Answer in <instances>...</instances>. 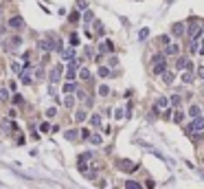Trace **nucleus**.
I'll use <instances>...</instances> for the list:
<instances>
[{"label":"nucleus","instance_id":"1","mask_svg":"<svg viewBox=\"0 0 204 189\" xmlns=\"http://www.w3.org/2000/svg\"><path fill=\"white\" fill-rule=\"evenodd\" d=\"M22 26H24L22 15H11V20H9V29H22Z\"/></svg>","mask_w":204,"mask_h":189},{"label":"nucleus","instance_id":"2","mask_svg":"<svg viewBox=\"0 0 204 189\" xmlns=\"http://www.w3.org/2000/svg\"><path fill=\"white\" fill-rule=\"evenodd\" d=\"M154 73L156 75H160V73H165V57H154Z\"/></svg>","mask_w":204,"mask_h":189},{"label":"nucleus","instance_id":"3","mask_svg":"<svg viewBox=\"0 0 204 189\" xmlns=\"http://www.w3.org/2000/svg\"><path fill=\"white\" fill-rule=\"evenodd\" d=\"M62 70H64V66H62V64H57V66H55V68L51 70V81H53V84H55V81H59Z\"/></svg>","mask_w":204,"mask_h":189},{"label":"nucleus","instance_id":"4","mask_svg":"<svg viewBox=\"0 0 204 189\" xmlns=\"http://www.w3.org/2000/svg\"><path fill=\"white\" fill-rule=\"evenodd\" d=\"M176 68H178V70H180V68H187V70H189V68H191V62H189L187 57H178V62H176Z\"/></svg>","mask_w":204,"mask_h":189},{"label":"nucleus","instance_id":"5","mask_svg":"<svg viewBox=\"0 0 204 189\" xmlns=\"http://www.w3.org/2000/svg\"><path fill=\"white\" fill-rule=\"evenodd\" d=\"M202 128H204V119H196V121L189 125V132H198V130H202Z\"/></svg>","mask_w":204,"mask_h":189},{"label":"nucleus","instance_id":"6","mask_svg":"<svg viewBox=\"0 0 204 189\" xmlns=\"http://www.w3.org/2000/svg\"><path fill=\"white\" fill-rule=\"evenodd\" d=\"M20 44H22V37H20V35H13L11 40H9V46H7V49H18Z\"/></svg>","mask_w":204,"mask_h":189},{"label":"nucleus","instance_id":"7","mask_svg":"<svg viewBox=\"0 0 204 189\" xmlns=\"http://www.w3.org/2000/svg\"><path fill=\"white\" fill-rule=\"evenodd\" d=\"M22 84H31V75H29V64L24 66V70H22Z\"/></svg>","mask_w":204,"mask_h":189},{"label":"nucleus","instance_id":"8","mask_svg":"<svg viewBox=\"0 0 204 189\" xmlns=\"http://www.w3.org/2000/svg\"><path fill=\"white\" fill-rule=\"evenodd\" d=\"M101 51H105V53H112V51H114V44L110 42V40H105L103 44H101Z\"/></svg>","mask_w":204,"mask_h":189},{"label":"nucleus","instance_id":"9","mask_svg":"<svg viewBox=\"0 0 204 189\" xmlns=\"http://www.w3.org/2000/svg\"><path fill=\"white\" fill-rule=\"evenodd\" d=\"M119 165H121V167L125 169V172H134V165L129 163V160H119Z\"/></svg>","mask_w":204,"mask_h":189},{"label":"nucleus","instance_id":"10","mask_svg":"<svg viewBox=\"0 0 204 189\" xmlns=\"http://www.w3.org/2000/svg\"><path fill=\"white\" fill-rule=\"evenodd\" d=\"M171 33H173V35H182V33H184V26H182L180 22H178V24H173V29H171Z\"/></svg>","mask_w":204,"mask_h":189},{"label":"nucleus","instance_id":"11","mask_svg":"<svg viewBox=\"0 0 204 189\" xmlns=\"http://www.w3.org/2000/svg\"><path fill=\"white\" fill-rule=\"evenodd\" d=\"M2 130H5V132H11V130H15V123H11V121H5V123H2Z\"/></svg>","mask_w":204,"mask_h":189},{"label":"nucleus","instance_id":"12","mask_svg":"<svg viewBox=\"0 0 204 189\" xmlns=\"http://www.w3.org/2000/svg\"><path fill=\"white\" fill-rule=\"evenodd\" d=\"M125 189H143V187L138 185V183H134V180H127V183H125Z\"/></svg>","mask_w":204,"mask_h":189},{"label":"nucleus","instance_id":"13","mask_svg":"<svg viewBox=\"0 0 204 189\" xmlns=\"http://www.w3.org/2000/svg\"><path fill=\"white\" fill-rule=\"evenodd\" d=\"M167 103H169V101H167L165 97H160L158 101H156V110H158V108H167Z\"/></svg>","mask_w":204,"mask_h":189},{"label":"nucleus","instance_id":"14","mask_svg":"<svg viewBox=\"0 0 204 189\" xmlns=\"http://www.w3.org/2000/svg\"><path fill=\"white\" fill-rule=\"evenodd\" d=\"M167 53H169V55H176V53H178V44H169V46H167Z\"/></svg>","mask_w":204,"mask_h":189},{"label":"nucleus","instance_id":"15","mask_svg":"<svg viewBox=\"0 0 204 189\" xmlns=\"http://www.w3.org/2000/svg\"><path fill=\"white\" fill-rule=\"evenodd\" d=\"M64 106H66V108H72V106H75V99H72L70 94H68V97L64 99Z\"/></svg>","mask_w":204,"mask_h":189},{"label":"nucleus","instance_id":"16","mask_svg":"<svg viewBox=\"0 0 204 189\" xmlns=\"http://www.w3.org/2000/svg\"><path fill=\"white\" fill-rule=\"evenodd\" d=\"M79 77H81V79H90V70H88V68H81V70H79Z\"/></svg>","mask_w":204,"mask_h":189},{"label":"nucleus","instance_id":"17","mask_svg":"<svg viewBox=\"0 0 204 189\" xmlns=\"http://www.w3.org/2000/svg\"><path fill=\"white\" fill-rule=\"evenodd\" d=\"M162 77H165L167 84H171V81H173V73H167V70H165V73H162Z\"/></svg>","mask_w":204,"mask_h":189},{"label":"nucleus","instance_id":"18","mask_svg":"<svg viewBox=\"0 0 204 189\" xmlns=\"http://www.w3.org/2000/svg\"><path fill=\"white\" fill-rule=\"evenodd\" d=\"M189 115H191V117H200V108H198V106H191Z\"/></svg>","mask_w":204,"mask_h":189},{"label":"nucleus","instance_id":"19","mask_svg":"<svg viewBox=\"0 0 204 189\" xmlns=\"http://www.w3.org/2000/svg\"><path fill=\"white\" fill-rule=\"evenodd\" d=\"M77 134H79L77 130H68V132H66V139H70V141H72V139H77Z\"/></svg>","mask_w":204,"mask_h":189},{"label":"nucleus","instance_id":"20","mask_svg":"<svg viewBox=\"0 0 204 189\" xmlns=\"http://www.w3.org/2000/svg\"><path fill=\"white\" fill-rule=\"evenodd\" d=\"M99 75H101V77H108V75H110V70L105 68V66H101V68H99Z\"/></svg>","mask_w":204,"mask_h":189},{"label":"nucleus","instance_id":"21","mask_svg":"<svg viewBox=\"0 0 204 189\" xmlns=\"http://www.w3.org/2000/svg\"><path fill=\"white\" fill-rule=\"evenodd\" d=\"M92 125H101V117L99 115H92Z\"/></svg>","mask_w":204,"mask_h":189},{"label":"nucleus","instance_id":"22","mask_svg":"<svg viewBox=\"0 0 204 189\" xmlns=\"http://www.w3.org/2000/svg\"><path fill=\"white\" fill-rule=\"evenodd\" d=\"M90 141H92L95 145H99V143H101V136H99V134H92V136H90Z\"/></svg>","mask_w":204,"mask_h":189},{"label":"nucleus","instance_id":"23","mask_svg":"<svg viewBox=\"0 0 204 189\" xmlns=\"http://www.w3.org/2000/svg\"><path fill=\"white\" fill-rule=\"evenodd\" d=\"M75 119H77V121H83V119H86V112H83V110H79L77 115H75Z\"/></svg>","mask_w":204,"mask_h":189},{"label":"nucleus","instance_id":"24","mask_svg":"<svg viewBox=\"0 0 204 189\" xmlns=\"http://www.w3.org/2000/svg\"><path fill=\"white\" fill-rule=\"evenodd\" d=\"M75 90V84H66V86H64V92H72Z\"/></svg>","mask_w":204,"mask_h":189},{"label":"nucleus","instance_id":"25","mask_svg":"<svg viewBox=\"0 0 204 189\" xmlns=\"http://www.w3.org/2000/svg\"><path fill=\"white\" fill-rule=\"evenodd\" d=\"M11 70H13V73H20L22 68H20V64H18V62H13V64H11Z\"/></svg>","mask_w":204,"mask_h":189},{"label":"nucleus","instance_id":"26","mask_svg":"<svg viewBox=\"0 0 204 189\" xmlns=\"http://www.w3.org/2000/svg\"><path fill=\"white\" fill-rule=\"evenodd\" d=\"M108 92H110V88H108V86H101V88H99V94H103V97H105Z\"/></svg>","mask_w":204,"mask_h":189},{"label":"nucleus","instance_id":"27","mask_svg":"<svg viewBox=\"0 0 204 189\" xmlns=\"http://www.w3.org/2000/svg\"><path fill=\"white\" fill-rule=\"evenodd\" d=\"M55 115H57V110H55V108H48V110H46V117H55Z\"/></svg>","mask_w":204,"mask_h":189},{"label":"nucleus","instance_id":"28","mask_svg":"<svg viewBox=\"0 0 204 189\" xmlns=\"http://www.w3.org/2000/svg\"><path fill=\"white\" fill-rule=\"evenodd\" d=\"M0 99H9V92L5 88H0Z\"/></svg>","mask_w":204,"mask_h":189},{"label":"nucleus","instance_id":"29","mask_svg":"<svg viewBox=\"0 0 204 189\" xmlns=\"http://www.w3.org/2000/svg\"><path fill=\"white\" fill-rule=\"evenodd\" d=\"M40 130H42V132H48V130H51V125H48V123H42V125H40Z\"/></svg>","mask_w":204,"mask_h":189},{"label":"nucleus","instance_id":"30","mask_svg":"<svg viewBox=\"0 0 204 189\" xmlns=\"http://www.w3.org/2000/svg\"><path fill=\"white\" fill-rule=\"evenodd\" d=\"M182 79H184V81L189 84V81H191V73H184V75H182Z\"/></svg>","mask_w":204,"mask_h":189},{"label":"nucleus","instance_id":"31","mask_svg":"<svg viewBox=\"0 0 204 189\" xmlns=\"http://www.w3.org/2000/svg\"><path fill=\"white\" fill-rule=\"evenodd\" d=\"M198 75H200L202 79H204V66H200V68H198Z\"/></svg>","mask_w":204,"mask_h":189},{"label":"nucleus","instance_id":"32","mask_svg":"<svg viewBox=\"0 0 204 189\" xmlns=\"http://www.w3.org/2000/svg\"><path fill=\"white\" fill-rule=\"evenodd\" d=\"M0 18H2V13H0Z\"/></svg>","mask_w":204,"mask_h":189},{"label":"nucleus","instance_id":"33","mask_svg":"<svg viewBox=\"0 0 204 189\" xmlns=\"http://www.w3.org/2000/svg\"><path fill=\"white\" fill-rule=\"evenodd\" d=\"M202 163H204V158H202Z\"/></svg>","mask_w":204,"mask_h":189}]
</instances>
